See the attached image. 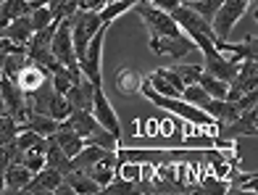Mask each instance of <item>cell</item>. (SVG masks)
Instances as JSON below:
<instances>
[{
	"mask_svg": "<svg viewBox=\"0 0 258 195\" xmlns=\"http://www.w3.org/2000/svg\"><path fill=\"white\" fill-rule=\"evenodd\" d=\"M255 6V0H224L219 6V11L211 19V29H214L216 40H227L229 32L234 29V24L248 14V11Z\"/></svg>",
	"mask_w": 258,
	"mask_h": 195,
	"instance_id": "277c9868",
	"label": "cell"
},
{
	"mask_svg": "<svg viewBox=\"0 0 258 195\" xmlns=\"http://www.w3.org/2000/svg\"><path fill=\"white\" fill-rule=\"evenodd\" d=\"M19 129H32V132H37L40 137H48L58 129V121L50 119L48 113H37V111H32L29 116L19 124Z\"/></svg>",
	"mask_w": 258,
	"mask_h": 195,
	"instance_id": "7402d4cb",
	"label": "cell"
},
{
	"mask_svg": "<svg viewBox=\"0 0 258 195\" xmlns=\"http://www.w3.org/2000/svg\"><path fill=\"white\" fill-rule=\"evenodd\" d=\"M42 113H48L50 119H55V121H63L69 113H72V106H69V100H66V95H61V93H53L48 95V100H45V111Z\"/></svg>",
	"mask_w": 258,
	"mask_h": 195,
	"instance_id": "83f0119b",
	"label": "cell"
},
{
	"mask_svg": "<svg viewBox=\"0 0 258 195\" xmlns=\"http://www.w3.org/2000/svg\"><path fill=\"white\" fill-rule=\"evenodd\" d=\"M53 195H74V190L69 187V182H63V179H61V185H58V187L53 190Z\"/></svg>",
	"mask_w": 258,
	"mask_h": 195,
	"instance_id": "7bdbcfd3",
	"label": "cell"
},
{
	"mask_svg": "<svg viewBox=\"0 0 258 195\" xmlns=\"http://www.w3.org/2000/svg\"><path fill=\"white\" fill-rule=\"evenodd\" d=\"M77 3H79L82 11H100L108 0H77Z\"/></svg>",
	"mask_w": 258,
	"mask_h": 195,
	"instance_id": "b9f144b4",
	"label": "cell"
},
{
	"mask_svg": "<svg viewBox=\"0 0 258 195\" xmlns=\"http://www.w3.org/2000/svg\"><path fill=\"white\" fill-rule=\"evenodd\" d=\"M53 32H55V21H53L50 27H45V29H40V32H34V34H32V40L27 42V58L34 61V63H40V66H45L48 72H53V69L61 66V63L55 61L53 48H50Z\"/></svg>",
	"mask_w": 258,
	"mask_h": 195,
	"instance_id": "52a82bcc",
	"label": "cell"
},
{
	"mask_svg": "<svg viewBox=\"0 0 258 195\" xmlns=\"http://www.w3.org/2000/svg\"><path fill=\"white\" fill-rule=\"evenodd\" d=\"M156 72H158V74H161L163 79H166V82H169L171 87H177L179 93H182V90H184V82H182V79H179V74L174 72V66H161V69H156Z\"/></svg>",
	"mask_w": 258,
	"mask_h": 195,
	"instance_id": "ab89813d",
	"label": "cell"
},
{
	"mask_svg": "<svg viewBox=\"0 0 258 195\" xmlns=\"http://www.w3.org/2000/svg\"><path fill=\"white\" fill-rule=\"evenodd\" d=\"M63 182H69V187L74 190V195H98L100 185L92 179L85 169H72L63 174Z\"/></svg>",
	"mask_w": 258,
	"mask_h": 195,
	"instance_id": "d6986e66",
	"label": "cell"
},
{
	"mask_svg": "<svg viewBox=\"0 0 258 195\" xmlns=\"http://www.w3.org/2000/svg\"><path fill=\"white\" fill-rule=\"evenodd\" d=\"M29 11H32L29 0H0V29L8 27L19 16H27Z\"/></svg>",
	"mask_w": 258,
	"mask_h": 195,
	"instance_id": "d4e9b609",
	"label": "cell"
},
{
	"mask_svg": "<svg viewBox=\"0 0 258 195\" xmlns=\"http://www.w3.org/2000/svg\"><path fill=\"white\" fill-rule=\"evenodd\" d=\"M32 34H34V29H32L29 14L27 16H19V19L11 21L8 27H3V37L11 40V42H16V45H27L32 40Z\"/></svg>",
	"mask_w": 258,
	"mask_h": 195,
	"instance_id": "ffe728a7",
	"label": "cell"
},
{
	"mask_svg": "<svg viewBox=\"0 0 258 195\" xmlns=\"http://www.w3.org/2000/svg\"><path fill=\"white\" fill-rule=\"evenodd\" d=\"M132 11L143 19L145 32L150 37H177V34H182V29L177 27V21L171 19V14L158 11L156 6H150L148 0H140L137 6H132Z\"/></svg>",
	"mask_w": 258,
	"mask_h": 195,
	"instance_id": "3957f363",
	"label": "cell"
},
{
	"mask_svg": "<svg viewBox=\"0 0 258 195\" xmlns=\"http://www.w3.org/2000/svg\"><path fill=\"white\" fill-rule=\"evenodd\" d=\"M198 85H201L211 98H227V87H229V85L224 82V79H219V77H214V74H208L206 69L201 72V79H198Z\"/></svg>",
	"mask_w": 258,
	"mask_h": 195,
	"instance_id": "f546056e",
	"label": "cell"
},
{
	"mask_svg": "<svg viewBox=\"0 0 258 195\" xmlns=\"http://www.w3.org/2000/svg\"><path fill=\"white\" fill-rule=\"evenodd\" d=\"M203 111H206L216 124H227V121L237 119L240 113H242L240 106H237V100H227V98H208V103L203 106Z\"/></svg>",
	"mask_w": 258,
	"mask_h": 195,
	"instance_id": "2e32d148",
	"label": "cell"
},
{
	"mask_svg": "<svg viewBox=\"0 0 258 195\" xmlns=\"http://www.w3.org/2000/svg\"><path fill=\"white\" fill-rule=\"evenodd\" d=\"M0 98H3L6 113H11V116H14L19 124L32 113V111H29V103H27V95L19 90V85L14 82V79L0 77Z\"/></svg>",
	"mask_w": 258,
	"mask_h": 195,
	"instance_id": "9c48e42d",
	"label": "cell"
},
{
	"mask_svg": "<svg viewBox=\"0 0 258 195\" xmlns=\"http://www.w3.org/2000/svg\"><path fill=\"white\" fill-rule=\"evenodd\" d=\"M29 58H27V53H6V61H3V77H8V79H16V74L24 69V63H27Z\"/></svg>",
	"mask_w": 258,
	"mask_h": 195,
	"instance_id": "d6a6232c",
	"label": "cell"
},
{
	"mask_svg": "<svg viewBox=\"0 0 258 195\" xmlns=\"http://www.w3.org/2000/svg\"><path fill=\"white\" fill-rule=\"evenodd\" d=\"M255 82H258V66H255V58H248V61H240V69L237 74L229 79V87H227V100H237L242 95H248L255 90Z\"/></svg>",
	"mask_w": 258,
	"mask_h": 195,
	"instance_id": "7c38bea8",
	"label": "cell"
},
{
	"mask_svg": "<svg viewBox=\"0 0 258 195\" xmlns=\"http://www.w3.org/2000/svg\"><path fill=\"white\" fill-rule=\"evenodd\" d=\"M171 19L177 21V27L187 34V37L192 40V45L198 50H201L206 55V61H214L219 58V50H216V45H214V29H211V21H206L203 16H198L192 8H187L184 3H179L174 11H169Z\"/></svg>",
	"mask_w": 258,
	"mask_h": 195,
	"instance_id": "6da1fadb",
	"label": "cell"
},
{
	"mask_svg": "<svg viewBox=\"0 0 258 195\" xmlns=\"http://www.w3.org/2000/svg\"><path fill=\"white\" fill-rule=\"evenodd\" d=\"M29 21H32V29L40 32V29H45V27H50L55 19H53V11H50L48 6H37V8L29 11Z\"/></svg>",
	"mask_w": 258,
	"mask_h": 195,
	"instance_id": "836d02e7",
	"label": "cell"
},
{
	"mask_svg": "<svg viewBox=\"0 0 258 195\" xmlns=\"http://www.w3.org/2000/svg\"><path fill=\"white\" fill-rule=\"evenodd\" d=\"M140 0H113V3H105L100 8V19L103 24H113L116 19H119L121 14H126V11H132V6H137Z\"/></svg>",
	"mask_w": 258,
	"mask_h": 195,
	"instance_id": "f1b7e54d",
	"label": "cell"
},
{
	"mask_svg": "<svg viewBox=\"0 0 258 195\" xmlns=\"http://www.w3.org/2000/svg\"><path fill=\"white\" fill-rule=\"evenodd\" d=\"M108 27H111V24H103L95 34H92V40L87 42L85 53L77 55L82 74H85L95 87H103V72H100V63H103V40H105V32H108Z\"/></svg>",
	"mask_w": 258,
	"mask_h": 195,
	"instance_id": "5b68a950",
	"label": "cell"
},
{
	"mask_svg": "<svg viewBox=\"0 0 258 195\" xmlns=\"http://www.w3.org/2000/svg\"><path fill=\"white\" fill-rule=\"evenodd\" d=\"M174 72L179 74V79H182L184 85H198L203 66L201 63H174Z\"/></svg>",
	"mask_w": 258,
	"mask_h": 195,
	"instance_id": "d590c367",
	"label": "cell"
},
{
	"mask_svg": "<svg viewBox=\"0 0 258 195\" xmlns=\"http://www.w3.org/2000/svg\"><path fill=\"white\" fill-rule=\"evenodd\" d=\"M258 135V113L255 108H248L242 111L237 119H232L227 124H216V137L227 143H234V140H245V137H255Z\"/></svg>",
	"mask_w": 258,
	"mask_h": 195,
	"instance_id": "ba28073f",
	"label": "cell"
},
{
	"mask_svg": "<svg viewBox=\"0 0 258 195\" xmlns=\"http://www.w3.org/2000/svg\"><path fill=\"white\" fill-rule=\"evenodd\" d=\"M150 50L156 55H163V58L171 61H182L187 53H195L198 48L192 45V40L187 34H177V37H150Z\"/></svg>",
	"mask_w": 258,
	"mask_h": 195,
	"instance_id": "30bf717a",
	"label": "cell"
},
{
	"mask_svg": "<svg viewBox=\"0 0 258 195\" xmlns=\"http://www.w3.org/2000/svg\"><path fill=\"white\" fill-rule=\"evenodd\" d=\"M0 37H3V29H0Z\"/></svg>",
	"mask_w": 258,
	"mask_h": 195,
	"instance_id": "f6af8a7d",
	"label": "cell"
},
{
	"mask_svg": "<svg viewBox=\"0 0 258 195\" xmlns=\"http://www.w3.org/2000/svg\"><path fill=\"white\" fill-rule=\"evenodd\" d=\"M148 3L156 6L158 11H166V14H169V11H174V8L179 6V0H148Z\"/></svg>",
	"mask_w": 258,
	"mask_h": 195,
	"instance_id": "60d3db41",
	"label": "cell"
},
{
	"mask_svg": "<svg viewBox=\"0 0 258 195\" xmlns=\"http://www.w3.org/2000/svg\"><path fill=\"white\" fill-rule=\"evenodd\" d=\"M72 21V42H74V53L82 55L87 48V42L92 40L100 27H103V19H100V11H77L74 16H69Z\"/></svg>",
	"mask_w": 258,
	"mask_h": 195,
	"instance_id": "8992f818",
	"label": "cell"
},
{
	"mask_svg": "<svg viewBox=\"0 0 258 195\" xmlns=\"http://www.w3.org/2000/svg\"><path fill=\"white\" fill-rule=\"evenodd\" d=\"M50 85H53L55 93L66 95V90L74 85V77H72V72H69L66 66H58V69H53V72H50Z\"/></svg>",
	"mask_w": 258,
	"mask_h": 195,
	"instance_id": "1f68e13d",
	"label": "cell"
},
{
	"mask_svg": "<svg viewBox=\"0 0 258 195\" xmlns=\"http://www.w3.org/2000/svg\"><path fill=\"white\" fill-rule=\"evenodd\" d=\"M29 179H32V171L21 161L19 164H8V169H6V190L3 192H21Z\"/></svg>",
	"mask_w": 258,
	"mask_h": 195,
	"instance_id": "603a6c76",
	"label": "cell"
},
{
	"mask_svg": "<svg viewBox=\"0 0 258 195\" xmlns=\"http://www.w3.org/2000/svg\"><path fill=\"white\" fill-rule=\"evenodd\" d=\"M19 135V121L11 113L0 111V145H11Z\"/></svg>",
	"mask_w": 258,
	"mask_h": 195,
	"instance_id": "4dcf8cb0",
	"label": "cell"
},
{
	"mask_svg": "<svg viewBox=\"0 0 258 195\" xmlns=\"http://www.w3.org/2000/svg\"><path fill=\"white\" fill-rule=\"evenodd\" d=\"M58 124H61V127H66V129H74L82 140H85V137H90L92 132L100 127V124L95 121V116H92V111H72L63 121H58Z\"/></svg>",
	"mask_w": 258,
	"mask_h": 195,
	"instance_id": "ac0fdd59",
	"label": "cell"
},
{
	"mask_svg": "<svg viewBox=\"0 0 258 195\" xmlns=\"http://www.w3.org/2000/svg\"><path fill=\"white\" fill-rule=\"evenodd\" d=\"M111 151H105V148H100V145H85L82 151L72 158V169H87V166H92V164H98L100 158H105Z\"/></svg>",
	"mask_w": 258,
	"mask_h": 195,
	"instance_id": "4316f807",
	"label": "cell"
},
{
	"mask_svg": "<svg viewBox=\"0 0 258 195\" xmlns=\"http://www.w3.org/2000/svg\"><path fill=\"white\" fill-rule=\"evenodd\" d=\"M50 77V72L45 66H40V63H34V61H27L24 63V69H21V72L16 74V79L14 82L19 85V90L24 95H29V93H34V90H37L45 79Z\"/></svg>",
	"mask_w": 258,
	"mask_h": 195,
	"instance_id": "5bb4252c",
	"label": "cell"
},
{
	"mask_svg": "<svg viewBox=\"0 0 258 195\" xmlns=\"http://www.w3.org/2000/svg\"><path fill=\"white\" fill-rule=\"evenodd\" d=\"M208 93L201 87V85H184V90H182V100H187V103H192V106H198V108H203L206 103H208Z\"/></svg>",
	"mask_w": 258,
	"mask_h": 195,
	"instance_id": "8d00e7d4",
	"label": "cell"
},
{
	"mask_svg": "<svg viewBox=\"0 0 258 195\" xmlns=\"http://www.w3.org/2000/svg\"><path fill=\"white\" fill-rule=\"evenodd\" d=\"M143 82L145 79L140 77L137 72H132V69H119V72H116V90H119L121 93V98L124 95H137L140 93V87H143Z\"/></svg>",
	"mask_w": 258,
	"mask_h": 195,
	"instance_id": "484cf974",
	"label": "cell"
},
{
	"mask_svg": "<svg viewBox=\"0 0 258 195\" xmlns=\"http://www.w3.org/2000/svg\"><path fill=\"white\" fill-rule=\"evenodd\" d=\"M61 179H63L61 171H55L50 166H42L40 171H34V174H32V179L24 185V190H21V192H32V195H37V192H53L58 185H61Z\"/></svg>",
	"mask_w": 258,
	"mask_h": 195,
	"instance_id": "9a60e30c",
	"label": "cell"
},
{
	"mask_svg": "<svg viewBox=\"0 0 258 195\" xmlns=\"http://www.w3.org/2000/svg\"><path fill=\"white\" fill-rule=\"evenodd\" d=\"M221 3H224V0H192V3H184V6H187V8H192L195 14H198V16H203L206 21H211Z\"/></svg>",
	"mask_w": 258,
	"mask_h": 195,
	"instance_id": "e575fe53",
	"label": "cell"
},
{
	"mask_svg": "<svg viewBox=\"0 0 258 195\" xmlns=\"http://www.w3.org/2000/svg\"><path fill=\"white\" fill-rule=\"evenodd\" d=\"M21 164H24L32 174L34 171H40L45 166V153H37V151H27L24 156H21Z\"/></svg>",
	"mask_w": 258,
	"mask_h": 195,
	"instance_id": "f35d334b",
	"label": "cell"
},
{
	"mask_svg": "<svg viewBox=\"0 0 258 195\" xmlns=\"http://www.w3.org/2000/svg\"><path fill=\"white\" fill-rule=\"evenodd\" d=\"M92 90H95V85L87 77L82 82H74L66 90V100L72 106V111H90L92 108Z\"/></svg>",
	"mask_w": 258,
	"mask_h": 195,
	"instance_id": "e0dca14e",
	"label": "cell"
},
{
	"mask_svg": "<svg viewBox=\"0 0 258 195\" xmlns=\"http://www.w3.org/2000/svg\"><path fill=\"white\" fill-rule=\"evenodd\" d=\"M90 111H92V116H95V121L100 124L103 129H108L111 135H116V137L121 140V121H119V116H116L111 100L105 98L103 87L92 90V108H90Z\"/></svg>",
	"mask_w": 258,
	"mask_h": 195,
	"instance_id": "8fae6325",
	"label": "cell"
},
{
	"mask_svg": "<svg viewBox=\"0 0 258 195\" xmlns=\"http://www.w3.org/2000/svg\"><path fill=\"white\" fill-rule=\"evenodd\" d=\"M53 140L58 143V148H61L69 158H74L82 148H85V140H82L74 129H66V127H61V124H58V129L53 132Z\"/></svg>",
	"mask_w": 258,
	"mask_h": 195,
	"instance_id": "44dd1931",
	"label": "cell"
},
{
	"mask_svg": "<svg viewBox=\"0 0 258 195\" xmlns=\"http://www.w3.org/2000/svg\"><path fill=\"white\" fill-rule=\"evenodd\" d=\"M214 45H216V50H219V53L229 55V58H234V61H248V58H258V37H255V32L245 34V40H242V42L214 40Z\"/></svg>",
	"mask_w": 258,
	"mask_h": 195,
	"instance_id": "4fadbf2b",
	"label": "cell"
},
{
	"mask_svg": "<svg viewBox=\"0 0 258 195\" xmlns=\"http://www.w3.org/2000/svg\"><path fill=\"white\" fill-rule=\"evenodd\" d=\"M140 93H143L150 103H153V106H158V108H163V111H169V113H174V116H179V119H184V121L203 124V127H216V121L211 119L203 108H198V106H192V103H187V100H182V98H166V95H158L148 82H143Z\"/></svg>",
	"mask_w": 258,
	"mask_h": 195,
	"instance_id": "7a4b0ae2",
	"label": "cell"
},
{
	"mask_svg": "<svg viewBox=\"0 0 258 195\" xmlns=\"http://www.w3.org/2000/svg\"><path fill=\"white\" fill-rule=\"evenodd\" d=\"M100 192H105V195H129V192H135V182H132V179L113 177Z\"/></svg>",
	"mask_w": 258,
	"mask_h": 195,
	"instance_id": "74e56055",
	"label": "cell"
},
{
	"mask_svg": "<svg viewBox=\"0 0 258 195\" xmlns=\"http://www.w3.org/2000/svg\"><path fill=\"white\" fill-rule=\"evenodd\" d=\"M45 166H50L55 171H61V174H66V171H72V158H69L61 148H58V143L53 140V135H48V151H45Z\"/></svg>",
	"mask_w": 258,
	"mask_h": 195,
	"instance_id": "cb8c5ba5",
	"label": "cell"
},
{
	"mask_svg": "<svg viewBox=\"0 0 258 195\" xmlns=\"http://www.w3.org/2000/svg\"><path fill=\"white\" fill-rule=\"evenodd\" d=\"M179 3H192V0H179Z\"/></svg>",
	"mask_w": 258,
	"mask_h": 195,
	"instance_id": "ee69618b",
	"label": "cell"
}]
</instances>
